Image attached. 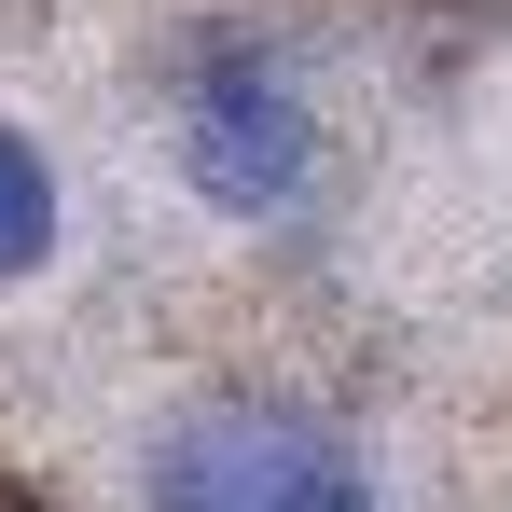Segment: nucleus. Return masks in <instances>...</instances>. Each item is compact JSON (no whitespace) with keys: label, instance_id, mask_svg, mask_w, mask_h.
<instances>
[{"label":"nucleus","instance_id":"f257e3e1","mask_svg":"<svg viewBox=\"0 0 512 512\" xmlns=\"http://www.w3.org/2000/svg\"><path fill=\"white\" fill-rule=\"evenodd\" d=\"M139 512H374L360 443L291 388H208L153 429Z\"/></svg>","mask_w":512,"mask_h":512},{"label":"nucleus","instance_id":"f03ea898","mask_svg":"<svg viewBox=\"0 0 512 512\" xmlns=\"http://www.w3.org/2000/svg\"><path fill=\"white\" fill-rule=\"evenodd\" d=\"M305 167H319V111L277 84V56L208 42V56L180 70V180H194L208 208L263 222V208H291V194H305Z\"/></svg>","mask_w":512,"mask_h":512},{"label":"nucleus","instance_id":"7ed1b4c3","mask_svg":"<svg viewBox=\"0 0 512 512\" xmlns=\"http://www.w3.org/2000/svg\"><path fill=\"white\" fill-rule=\"evenodd\" d=\"M42 250H56V167L0 125V277H28Z\"/></svg>","mask_w":512,"mask_h":512},{"label":"nucleus","instance_id":"20e7f679","mask_svg":"<svg viewBox=\"0 0 512 512\" xmlns=\"http://www.w3.org/2000/svg\"><path fill=\"white\" fill-rule=\"evenodd\" d=\"M0 512H42V499H28V485H0Z\"/></svg>","mask_w":512,"mask_h":512}]
</instances>
